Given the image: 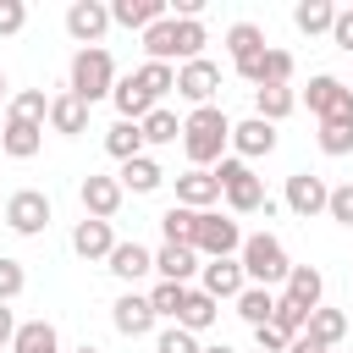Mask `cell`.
<instances>
[{
    "instance_id": "1",
    "label": "cell",
    "mask_w": 353,
    "mask_h": 353,
    "mask_svg": "<svg viewBox=\"0 0 353 353\" xmlns=\"http://www.w3.org/2000/svg\"><path fill=\"white\" fill-rule=\"evenodd\" d=\"M226 143H232V121H226L221 105L188 110V121H182V149H188L193 171H215V160H226Z\"/></svg>"
},
{
    "instance_id": "2",
    "label": "cell",
    "mask_w": 353,
    "mask_h": 353,
    "mask_svg": "<svg viewBox=\"0 0 353 353\" xmlns=\"http://www.w3.org/2000/svg\"><path fill=\"white\" fill-rule=\"evenodd\" d=\"M215 182H221V199H226V210L232 215H270L276 204L265 199V182L254 176V165L248 160H237V154H226V160H215Z\"/></svg>"
},
{
    "instance_id": "3",
    "label": "cell",
    "mask_w": 353,
    "mask_h": 353,
    "mask_svg": "<svg viewBox=\"0 0 353 353\" xmlns=\"http://www.w3.org/2000/svg\"><path fill=\"white\" fill-rule=\"evenodd\" d=\"M110 88H116V61H110V50H105V44L77 50V55H72V83H66V94H77L83 105H94V99H110Z\"/></svg>"
},
{
    "instance_id": "4",
    "label": "cell",
    "mask_w": 353,
    "mask_h": 353,
    "mask_svg": "<svg viewBox=\"0 0 353 353\" xmlns=\"http://www.w3.org/2000/svg\"><path fill=\"white\" fill-rule=\"evenodd\" d=\"M237 265H243V281L248 287H270V281H287V248H281V237H270V232H254V237H243V248H237Z\"/></svg>"
},
{
    "instance_id": "5",
    "label": "cell",
    "mask_w": 353,
    "mask_h": 353,
    "mask_svg": "<svg viewBox=\"0 0 353 353\" xmlns=\"http://www.w3.org/2000/svg\"><path fill=\"white\" fill-rule=\"evenodd\" d=\"M243 248V226L221 210H199V237H193V254L199 259H232Z\"/></svg>"
},
{
    "instance_id": "6",
    "label": "cell",
    "mask_w": 353,
    "mask_h": 353,
    "mask_svg": "<svg viewBox=\"0 0 353 353\" xmlns=\"http://www.w3.org/2000/svg\"><path fill=\"white\" fill-rule=\"evenodd\" d=\"M303 105H309V116H314V121H353V88H347L342 77H331V72L309 77Z\"/></svg>"
},
{
    "instance_id": "7",
    "label": "cell",
    "mask_w": 353,
    "mask_h": 353,
    "mask_svg": "<svg viewBox=\"0 0 353 353\" xmlns=\"http://www.w3.org/2000/svg\"><path fill=\"white\" fill-rule=\"evenodd\" d=\"M50 193L44 188H17L11 199H6V226L17 232V237H39L44 226H50Z\"/></svg>"
},
{
    "instance_id": "8",
    "label": "cell",
    "mask_w": 353,
    "mask_h": 353,
    "mask_svg": "<svg viewBox=\"0 0 353 353\" xmlns=\"http://www.w3.org/2000/svg\"><path fill=\"white\" fill-rule=\"evenodd\" d=\"M215 88H221V66H215V61L199 55V61H182V66H176V94H182L193 110H199V105H215Z\"/></svg>"
},
{
    "instance_id": "9",
    "label": "cell",
    "mask_w": 353,
    "mask_h": 353,
    "mask_svg": "<svg viewBox=\"0 0 353 353\" xmlns=\"http://www.w3.org/2000/svg\"><path fill=\"white\" fill-rule=\"evenodd\" d=\"M281 199H287V210H292L298 221H309V215H325V199H331V188H325V176H314V171H292Z\"/></svg>"
},
{
    "instance_id": "10",
    "label": "cell",
    "mask_w": 353,
    "mask_h": 353,
    "mask_svg": "<svg viewBox=\"0 0 353 353\" xmlns=\"http://www.w3.org/2000/svg\"><path fill=\"white\" fill-rule=\"evenodd\" d=\"M105 28H110V6H105V0H72V6H66V33H72L83 50L99 44Z\"/></svg>"
},
{
    "instance_id": "11",
    "label": "cell",
    "mask_w": 353,
    "mask_h": 353,
    "mask_svg": "<svg viewBox=\"0 0 353 353\" xmlns=\"http://www.w3.org/2000/svg\"><path fill=\"white\" fill-rule=\"evenodd\" d=\"M77 199H83V215H88V221H110V215L121 210V182L88 171V176L77 182Z\"/></svg>"
},
{
    "instance_id": "12",
    "label": "cell",
    "mask_w": 353,
    "mask_h": 353,
    "mask_svg": "<svg viewBox=\"0 0 353 353\" xmlns=\"http://www.w3.org/2000/svg\"><path fill=\"white\" fill-rule=\"evenodd\" d=\"M110 325L121 336H149L154 331V309H149V292H121L110 303Z\"/></svg>"
},
{
    "instance_id": "13",
    "label": "cell",
    "mask_w": 353,
    "mask_h": 353,
    "mask_svg": "<svg viewBox=\"0 0 353 353\" xmlns=\"http://www.w3.org/2000/svg\"><path fill=\"white\" fill-rule=\"evenodd\" d=\"M243 287H248V281H243V265H237V259H204V265H199V292H210L215 303H221V298H237Z\"/></svg>"
},
{
    "instance_id": "14",
    "label": "cell",
    "mask_w": 353,
    "mask_h": 353,
    "mask_svg": "<svg viewBox=\"0 0 353 353\" xmlns=\"http://www.w3.org/2000/svg\"><path fill=\"white\" fill-rule=\"evenodd\" d=\"M237 77H243V83H254V88H270V83H292V55H287V50H265V55L243 61V66H237Z\"/></svg>"
},
{
    "instance_id": "15",
    "label": "cell",
    "mask_w": 353,
    "mask_h": 353,
    "mask_svg": "<svg viewBox=\"0 0 353 353\" xmlns=\"http://www.w3.org/2000/svg\"><path fill=\"white\" fill-rule=\"evenodd\" d=\"M232 149H237V160H259V154H270V149H276V127H270V121H259V116L232 121Z\"/></svg>"
},
{
    "instance_id": "16",
    "label": "cell",
    "mask_w": 353,
    "mask_h": 353,
    "mask_svg": "<svg viewBox=\"0 0 353 353\" xmlns=\"http://www.w3.org/2000/svg\"><path fill=\"white\" fill-rule=\"evenodd\" d=\"M0 149H6L11 160H33V154L44 149V127H39V121H17V116H6V127H0Z\"/></svg>"
},
{
    "instance_id": "17",
    "label": "cell",
    "mask_w": 353,
    "mask_h": 353,
    "mask_svg": "<svg viewBox=\"0 0 353 353\" xmlns=\"http://www.w3.org/2000/svg\"><path fill=\"white\" fill-rule=\"evenodd\" d=\"M176 204H182V210H210V204H221L215 171H182V176H176Z\"/></svg>"
},
{
    "instance_id": "18",
    "label": "cell",
    "mask_w": 353,
    "mask_h": 353,
    "mask_svg": "<svg viewBox=\"0 0 353 353\" xmlns=\"http://www.w3.org/2000/svg\"><path fill=\"white\" fill-rule=\"evenodd\" d=\"M105 270H110L116 281H143V276L154 270V254H149L143 243H116L110 259H105Z\"/></svg>"
},
{
    "instance_id": "19",
    "label": "cell",
    "mask_w": 353,
    "mask_h": 353,
    "mask_svg": "<svg viewBox=\"0 0 353 353\" xmlns=\"http://www.w3.org/2000/svg\"><path fill=\"white\" fill-rule=\"evenodd\" d=\"M55 132H66V138H77V132H88V105L77 99V94H50V116H44Z\"/></svg>"
},
{
    "instance_id": "20",
    "label": "cell",
    "mask_w": 353,
    "mask_h": 353,
    "mask_svg": "<svg viewBox=\"0 0 353 353\" xmlns=\"http://www.w3.org/2000/svg\"><path fill=\"white\" fill-rule=\"evenodd\" d=\"M72 248L83 254V259H110V248H116V232H110V221H77L72 226Z\"/></svg>"
},
{
    "instance_id": "21",
    "label": "cell",
    "mask_w": 353,
    "mask_h": 353,
    "mask_svg": "<svg viewBox=\"0 0 353 353\" xmlns=\"http://www.w3.org/2000/svg\"><path fill=\"white\" fill-rule=\"evenodd\" d=\"M281 298H292L298 309H309V314H314V309H320V298H325V276H320L314 265H292V270H287V292H281Z\"/></svg>"
},
{
    "instance_id": "22",
    "label": "cell",
    "mask_w": 353,
    "mask_h": 353,
    "mask_svg": "<svg viewBox=\"0 0 353 353\" xmlns=\"http://www.w3.org/2000/svg\"><path fill=\"white\" fill-rule=\"evenodd\" d=\"M160 17H171L165 0H116V6H110V22H116V28H138V33L154 28Z\"/></svg>"
},
{
    "instance_id": "23",
    "label": "cell",
    "mask_w": 353,
    "mask_h": 353,
    "mask_svg": "<svg viewBox=\"0 0 353 353\" xmlns=\"http://www.w3.org/2000/svg\"><path fill=\"white\" fill-rule=\"evenodd\" d=\"M110 99H116V121H143L149 110H154V99L143 94V83L127 72V77H116V88H110Z\"/></svg>"
},
{
    "instance_id": "24",
    "label": "cell",
    "mask_w": 353,
    "mask_h": 353,
    "mask_svg": "<svg viewBox=\"0 0 353 353\" xmlns=\"http://www.w3.org/2000/svg\"><path fill=\"white\" fill-rule=\"evenodd\" d=\"M116 182H121V193H154V188L165 182V171H160L154 154H138V160H127V165L116 171Z\"/></svg>"
},
{
    "instance_id": "25",
    "label": "cell",
    "mask_w": 353,
    "mask_h": 353,
    "mask_svg": "<svg viewBox=\"0 0 353 353\" xmlns=\"http://www.w3.org/2000/svg\"><path fill=\"white\" fill-rule=\"evenodd\" d=\"M154 270H160V281H193L199 276V254L193 248H176V243H160V254H154Z\"/></svg>"
},
{
    "instance_id": "26",
    "label": "cell",
    "mask_w": 353,
    "mask_h": 353,
    "mask_svg": "<svg viewBox=\"0 0 353 353\" xmlns=\"http://www.w3.org/2000/svg\"><path fill=\"white\" fill-rule=\"evenodd\" d=\"M303 336H309L314 347H325V353H331V347H336V342L347 336V314H342V309H325V303H320V309L309 314V325H303Z\"/></svg>"
},
{
    "instance_id": "27",
    "label": "cell",
    "mask_w": 353,
    "mask_h": 353,
    "mask_svg": "<svg viewBox=\"0 0 353 353\" xmlns=\"http://www.w3.org/2000/svg\"><path fill=\"white\" fill-rule=\"evenodd\" d=\"M11 353H61V331L50 320H22L11 336Z\"/></svg>"
},
{
    "instance_id": "28",
    "label": "cell",
    "mask_w": 353,
    "mask_h": 353,
    "mask_svg": "<svg viewBox=\"0 0 353 353\" xmlns=\"http://www.w3.org/2000/svg\"><path fill=\"white\" fill-rule=\"evenodd\" d=\"M292 105H298V94H292V83H270V88H254V116L259 121H281V116H292Z\"/></svg>"
},
{
    "instance_id": "29",
    "label": "cell",
    "mask_w": 353,
    "mask_h": 353,
    "mask_svg": "<svg viewBox=\"0 0 353 353\" xmlns=\"http://www.w3.org/2000/svg\"><path fill=\"white\" fill-rule=\"evenodd\" d=\"M215 320H221V303H215L210 292H199V287H188V303H182V314H176V325L199 336V331H210Z\"/></svg>"
},
{
    "instance_id": "30",
    "label": "cell",
    "mask_w": 353,
    "mask_h": 353,
    "mask_svg": "<svg viewBox=\"0 0 353 353\" xmlns=\"http://www.w3.org/2000/svg\"><path fill=\"white\" fill-rule=\"evenodd\" d=\"M226 50H232V66H243V61L265 55L270 44H265V28H254V22H232V28H226Z\"/></svg>"
},
{
    "instance_id": "31",
    "label": "cell",
    "mask_w": 353,
    "mask_h": 353,
    "mask_svg": "<svg viewBox=\"0 0 353 353\" xmlns=\"http://www.w3.org/2000/svg\"><path fill=\"white\" fill-rule=\"evenodd\" d=\"M292 22H298V33H331V22H336V6L331 0H298L292 6Z\"/></svg>"
},
{
    "instance_id": "32",
    "label": "cell",
    "mask_w": 353,
    "mask_h": 353,
    "mask_svg": "<svg viewBox=\"0 0 353 353\" xmlns=\"http://www.w3.org/2000/svg\"><path fill=\"white\" fill-rule=\"evenodd\" d=\"M160 232H165V243H176V248H193V237H199V210H182V204H171V210L160 215Z\"/></svg>"
},
{
    "instance_id": "33",
    "label": "cell",
    "mask_w": 353,
    "mask_h": 353,
    "mask_svg": "<svg viewBox=\"0 0 353 353\" xmlns=\"http://www.w3.org/2000/svg\"><path fill=\"white\" fill-rule=\"evenodd\" d=\"M143 50H149V61H176V17H160L154 28H143Z\"/></svg>"
},
{
    "instance_id": "34",
    "label": "cell",
    "mask_w": 353,
    "mask_h": 353,
    "mask_svg": "<svg viewBox=\"0 0 353 353\" xmlns=\"http://www.w3.org/2000/svg\"><path fill=\"white\" fill-rule=\"evenodd\" d=\"M138 132H143V143H176V138H182V121H176V110L154 105V110L138 121Z\"/></svg>"
},
{
    "instance_id": "35",
    "label": "cell",
    "mask_w": 353,
    "mask_h": 353,
    "mask_svg": "<svg viewBox=\"0 0 353 353\" xmlns=\"http://www.w3.org/2000/svg\"><path fill=\"white\" fill-rule=\"evenodd\" d=\"M105 149H110V160H138L143 154V132H138V121H116L110 132H105Z\"/></svg>"
},
{
    "instance_id": "36",
    "label": "cell",
    "mask_w": 353,
    "mask_h": 353,
    "mask_svg": "<svg viewBox=\"0 0 353 353\" xmlns=\"http://www.w3.org/2000/svg\"><path fill=\"white\" fill-rule=\"evenodd\" d=\"M132 77L143 83V94H149L154 105H160V99H165V94L176 88V66H165V61H143V66H138Z\"/></svg>"
},
{
    "instance_id": "37",
    "label": "cell",
    "mask_w": 353,
    "mask_h": 353,
    "mask_svg": "<svg viewBox=\"0 0 353 353\" xmlns=\"http://www.w3.org/2000/svg\"><path fill=\"white\" fill-rule=\"evenodd\" d=\"M182 303H188V287H182V281H154V287H149V309H154V320H176Z\"/></svg>"
},
{
    "instance_id": "38",
    "label": "cell",
    "mask_w": 353,
    "mask_h": 353,
    "mask_svg": "<svg viewBox=\"0 0 353 353\" xmlns=\"http://www.w3.org/2000/svg\"><path fill=\"white\" fill-rule=\"evenodd\" d=\"M237 314L248 320V325H270V309H276V298H270V287H243L237 298Z\"/></svg>"
},
{
    "instance_id": "39",
    "label": "cell",
    "mask_w": 353,
    "mask_h": 353,
    "mask_svg": "<svg viewBox=\"0 0 353 353\" xmlns=\"http://www.w3.org/2000/svg\"><path fill=\"white\" fill-rule=\"evenodd\" d=\"M314 143H320V154H331V160L353 154V121H320Z\"/></svg>"
},
{
    "instance_id": "40",
    "label": "cell",
    "mask_w": 353,
    "mask_h": 353,
    "mask_svg": "<svg viewBox=\"0 0 353 353\" xmlns=\"http://www.w3.org/2000/svg\"><path fill=\"white\" fill-rule=\"evenodd\" d=\"M303 325H309V309H298L292 298H276V309H270V331H281V336L292 342V336H303Z\"/></svg>"
},
{
    "instance_id": "41",
    "label": "cell",
    "mask_w": 353,
    "mask_h": 353,
    "mask_svg": "<svg viewBox=\"0 0 353 353\" xmlns=\"http://www.w3.org/2000/svg\"><path fill=\"white\" fill-rule=\"evenodd\" d=\"M6 116H17V121H39V127H44V116H50L44 88H22V94L11 99V110H6Z\"/></svg>"
},
{
    "instance_id": "42",
    "label": "cell",
    "mask_w": 353,
    "mask_h": 353,
    "mask_svg": "<svg viewBox=\"0 0 353 353\" xmlns=\"http://www.w3.org/2000/svg\"><path fill=\"white\" fill-rule=\"evenodd\" d=\"M204 44H210L204 22H176V61H199V55H204Z\"/></svg>"
},
{
    "instance_id": "43",
    "label": "cell",
    "mask_w": 353,
    "mask_h": 353,
    "mask_svg": "<svg viewBox=\"0 0 353 353\" xmlns=\"http://www.w3.org/2000/svg\"><path fill=\"white\" fill-rule=\"evenodd\" d=\"M22 287H28V270H22V259H6V254H0V303L22 298Z\"/></svg>"
},
{
    "instance_id": "44",
    "label": "cell",
    "mask_w": 353,
    "mask_h": 353,
    "mask_svg": "<svg viewBox=\"0 0 353 353\" xmlns=\"http://www.w3.org/2000/svg\"><path fill=\"white\" fill-rule=\"evenodd\" d=\"M154 353H199V336L182 331V325H165V331L154 336Z\"/></svg>"
},
{
    "instance_id": "45",
    "label": "cell",
    "mask_w": 353,
    "mask_h": 353,
    "mask_svg": "<svg viewBox=\"0 0 353 353\" xmlns=\"http://www.w3.org/2000/svg\"><path fill=\"white\" fill-rule=\"evenodd\" d=\"M325 215H331L336 226H353V182L331 188V199H325Z\"/></svg>"
},
{
    "instance_id": "46",
    "label": "cell",
    "mask_w": 353,
    "mask_h": 353,
    "mask_svg": "<svg viewBox=\"0 0 353 353\" xmlns=\"http://www.w3.org/2000/svg\"><path fill=\"white\" fill-rule=\"evenodd\" d=\"M22 28H28V6L22 0H0V39H11Z\"/></svg>"
},
{
    "instance_id": "47",
    "label": "cell",
    "mask_w": 353,
    "mask_h": 353,
    "mask_svg": "<svg viewBox=\"0 0 353 353\" xmlns=\"http://www.w3.org/2000/svg\"><path fill=\"white\" fill-rule=\"evenodd\" d=\"M331 44L353 55V11H336V22H331Z\"/></svg>"
},
{
    "instance_id": "48",
    "label": "cell",
    "mask_w": 353,
    "mask_h": 353,
    "mask_svg": "<svg viewBox=\"0 0 353 353\" xmlns=\"http://www.w3.org/2000/svg\"><path fill=\"white\" fill-rule=\"evenodd\" d=\"M254 342H259V353H287V336L270 325H254Z\"/></svg>"
},
{
    "instance_id": "49",
    "label": "cell",
    "mask_w": 353,
    "mask_h": 353,
    "mask_svg": "<svg viewBox=\"0 0 353 353\" xmlns=\"http://www.w3.org/2000/svg\"><path fill=\"white\" fill-rule=\"evenodd\" d=\"M11 336H17V314L11 303H0V347H11Z\"/></svg>"
},
{
    "instance_id": "50",
    "label": "cell",
    "mask_w": 353,
    "mask_h": 353,
    "mask_svg": "<svg viewBox=\"0 0 353 353\" xmlns=\"http://www.w3.org/2000/svg\"><path fill=\"white\" fill-rule=\"evenodd\" d=\"M287 353H325V347H314L309 336H292V342H287Z\"/></svg>"
},
{
    "instance_id": "51",
    "label": "cell",
    "mask_w": 353,
    "mask_h": 353,
    "mask_svg": "<svg viewBox=\"0 0 353 353\" xmlns=\"http://www.w3.org/2000/svg\"><path fill=\"white\" fill-rule=\"evenodd\" d=\"M199 353H237V347H226V342H215V347H199Z\"/></svg>"
},
{
    "instance_id": "52",
    "label": "cell",
    "mask_w": 353,
    "mask_h": 353,
    "mask_svg": "<svg viewBox=\"0 0 353 353\" xmlns=\"http://www.w3.org/2000/svg\"><path fill=\"white\" fill-rule=\"evenodd\" d=\"M0 99H6V72H0Z\"/></svg>"
},
{
    "instance_id": "53",
    "label": "cell",
    "mask_w": 353,
    "mask_h": 353,
    "mask_svg": "<svg viewBox=\"0 0 353 353\" xmlns=\"http://www.w3.org/2000/svg\"><path fill=\"white\" fill-rule=\"evenodd\" d=\"M77 353H99V347H88V342H83V347H77Z\"/></svg>"
},
{
    "instance_id": "54",
    "label": "cell",
    "mask_w": 353,
    "mask_h": 353,
    "mask_svg": "<svg viewBox=\"0 0 353 353\" xmlns=\"http://www.w3.org/2000/svg\"><path fill=\"white\" fill-rule=\"evenodd\" d=\"M331 353H336V347H331Z\"/></svg>"
},
{
    "instance_id": "55",
    "label": "cell",
    "mask_w": 353,
    "mask_h": 353,
    "mask_svg": "<svg viewBox=\"0 0 353 353\" xmlns=\"http://www.w3.org/2000/svg\"><path fill=\"white\" fill-rule=\"evenodd\" d=\"M254 353H259V347H254Z\"/></svg>"
}]
</instances>
